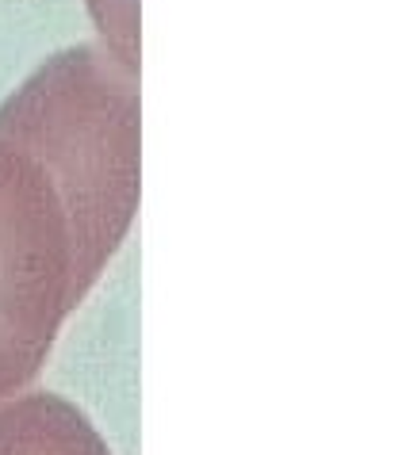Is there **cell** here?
I'll list each match as a JSON object with an SVG mask.
<instances>
[{"label": "cell", "instance_id": "obj_1", "mask_svg": "<svg viewBox=\"0 0 406 455\" xmlns=\"http://www.w3.org/2000/svg\"><path fill=\"white\" fill-rule=\"evenodd\" d=\"M138 196V73L100 43L50 54L0 104V402L43 371Z\"/></svg>", "mask_w": 406, "mask_h": 455}, {"label": "cell", "instance_id": "obj_2", "mask_svg": "<svg viewBox=\"0 0 406 455\" xmlns=\"http://www.w3.org/2000/svg\"><path fill=\"white\" fill-rule=\"evenodd\" d=\"M0 455H111L69 398L35 390L0 402Z\"/></svg>", "mask_w": 406, "mask_h": 455}]
</instances>
